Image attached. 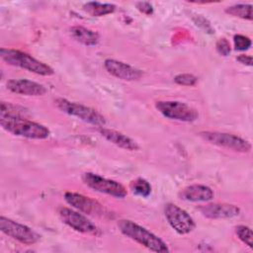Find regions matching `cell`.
<instances>
[{"mask_svg":"<svg viewBox=\"0 0 253 253\" xmlns=\"http://www.w3.org/2000/svg\"><path fill=\"white\" fill-rule=\"evenodd\" d=\"M215 47H216V50L219 54L223 55V56H227L229 53H230V44H229V42L222 38V39H219L217 42H216V44H215Z\"/></svg>","mask_w":253,"mask_h":253,"instance_id":"cb8c5ba5","label":"cell"},{"mask_svg":"<svg viewBox=\"0 0 253 253\" xmlns=\"http://www.w3.org/2000/svg\"><path fill=\"white\" fill-rule=\"evenodd\" d=\"M55 107L62 113L75 117L85 123L102 127L106 124V119L98 111L80 103L71 102L64 98H57L54 101Z\"/></svg>","mask_w":253,"mask_h":253,"instance_id":"277c9868","label":"cell"},{"mask_svg":"<svg viewBox=\"0 0 253 253\" xmlns=\"http://www.w3.org/2000/svg\"><path fill=\"white\" fill-rule=\"evenodd\" d=\"M224 12L230 16L240 18L243 20L251 21L253 19L251 4H235L227 7L224 10Z\"/></svg>","mask_w":253,"mask_h":253,"instance_id":"d6986e66","label":"cell"},{"mask_svg":"<svg viewBox=\"0 0 253 253\" xmlns=\"http://www.w3.org/2000/svg\"><path fill=\"white\" fill-rule=\"evenodd\" d=\"M0 125L13 135L31 139H45L50 134V130L45 126L23 117L0 116Z\"/></svg>","mask_w":253,"mask_h":253,"instance_id":"7a4b0ae2","label":"cell"},{"mask_svg":"<svg viewBox=\"0 0 253 253\" xmlns=\"http://www.w3.org/2000/svg\"><path fill=\"white\" fill-rule=\"evenodd\" d=\"M164 215L169 225L179 234H188L196 227L193 217L175 204L168 203L165 205Z\"/></svg>","mask_w":253,"mask_h":253,"instance_id":"30bf717a","label":"cell"},{"mask_svg":"<svg viewBox=\"0 0 253 253\" xmlns=\"http://www.w3.org/2000/svg\"><path fill=\"white\" fill-rule=\"evenodd\" d=\"M130 190L133 194L139 197L146 198L151 194L150 184L143 178H137L130 184Z\"/></svg>","mask_w":253,"mask_h":253,"instance_id":"ffe728a7","label":"cell"},{"mask_svg":"<svg viewBox=\"0 0 253 253\" xmlns=\"http://www.w3.org/2000/svg\"><path fill=\"white\" fill-rule=\"evenodd\" d=\"M234 47L236 50H246L251 46V40L244 35H235L233 37Z\"/></svg>","mask_w":253,"mask_h":253,"instance_id":"603a6c76","label":"cell"},{"mask_svg":"<svg viewBox=\"0 0 253 253\" xmlns=\"http://www.w3.org/2000/svg\"><path fill=\"white\" fill-rule=\"evenodd\" d=\"M0 230L25 245L36 244L41 239V235L31 227L3 215L0 216Z\"/></svg>","mask_w":253,"mask_h":253,"instance_id":"9c48e42d","label":"cell"},{"mask_svg":"<svg viewBox=\"0 0 253 253\" xmlns=\"http://www.w3.org/2000/svg\"><path fill=\"white\" fill-rule=\"evenodd\" d=\"M136 8L145 15H151L153 13V7L148 2H137Z\"/></svg>","mask_w":253,"mask_h":253,"instance_id":"d4e9b609","label":"cell"},{"mask_svg":"<svg viewBox=\"0 0 253 253\" xmlns=\"http://www.w3.org/2000/svg\"><path fill=\"white\" fill-rule=\"evenodd\" d=\"M174 82L182 86H194L198 82V78L190 73H180L174 77Z\"/></svg>","mask_w":253,"mask_h":253,"instance_id":"7402d4cb","label":"cell"},{"mask_svg":"<svg viewBox=\"0 0 253 253\" xmlns=\"http://www.w3.org/2000/svg\"><path fill=\"white\" fill-rule=\"evenodd\" d=\"M99 132L106 140L117 145L120 148L128 151H135L139 149V145L135 140L121 131L102 126L99 128Z\"/></svg>","mask_w":253,"mask_h":253,"instance_id":"9a60e30c","label":"cell"},{"mask_svg":"<svg viewBox=\"0 0 253 253\" xmlns=\"http://www.w3.org/2000/svg\"><path fill=\"white\" fill-rule=\"evenodd\" d=\"M64 200L69 206L85 214L98 216H103L106 214V210L100 203L82 194L66 192L64 194Z\"/></svg>","mask_w":253,"mask_h":253,"instance_id":"8fae6325","label":"cell"},{"mask_svg":"<svg viewBox=\"0 0 253 253\" xmlns=\"http://www.w3.org/2000/svg\"><path fill=\"white\" fill-rule=\"evenodd\" d=\"M104 67L114 77L125 81H136L143 75L141 70L127 63L112 58H108L104 61Z\"/></svg>","mask_w":253,"mask_h":253,"instance_id":"7c38bea8","label":"cell"},{"mask_svg":"<svg viewBox=\"0 0 253 253\" xmlns=\"http://www.w3.org/2000/svg\"><path fill=\"white\" fill-rule=\"evenodd\" d=\"M199 211L204 216L211 219L231 218L240 213V209L237 206L224 203H213L201 206L199 207Z\"/></svg>","mask_w":253,"mask_h":253,"instance_id":"4fadbf2b","label":"cell"},{"mask_svg":"<svg viewBox=\"0 0 253 253\" xmlns=\"http://www.w3.org/2000/svg\"><path fill=\"white\" fill-rule=\"evenodd\" d=\"M6 87L12 93L25 96H43L47 91L42 84L29 79H10Z\"/></svg>","mask_w":253,"mask_h":253,"instance_id":"5bb4252c","label":"cell"},{"mask_svg":"<svg viewBox=\"0 0 253 253\" xmlns=\"http://www.w3.org/2000/svg\"><path fill=\"white\" fill-rule=\"evenodd\" d=\"M0 56L7 64L26 69L38 75L50 76L54 74V70L48 64L18 49L3 47L0 49Z\"/></svg>","mask_w":253,"mask_h":253,"instance_id":"3957f363","label":"cell"},{"mask_svg":"<svg viewBox=\"0 0 253 253\" xmlns=\"http://www.w3.org/2000/svg\"><path fill=\"white\" fill-rule=\"evenodd\" d=\"M235 233L237 237L249 248H253V234L249 226L240 224L235 227Z\"/></svg>","mask_w":253,"mask_h":253,"instance_id":"44dd1931","label":"cell"},{"mask_svg":"<svg viewBox=\"0 0 253 253\" xmlns=\"http://www.w3.org/2000/svg\"><path fill=\"white\" fill-rule=\"evenodd\" d=\"M155 108L169 120L190 123L199 118V113L195 108L179 101H158L155 103Z\"/></svg>","mask_w":253,"mask_h":253,"instance_id":"8992f818","label":"cell"},{"mask_svg":"<svg viewBox=\"0 0 253 253\" xmlns=\"http://www.w3.org/2000/svg\"><path fill=\"white\" fill-rule=\"evenodd\" d=\"M70 35L71 37L78 42L88 45V46H93L96 45L99 42V35L98 33L87 29L82 26H74L71 27L70 30Z\"/></svg>","mask_w":253,"mask_h":253,"instance_id":"e0dca14e","label":"cell"},{"mask_svg":"<svg viewBox=\"0 0 253 253\" xmlns=\"http://www.w3.org/2000/svg\"><path fill=\"white\" fill-rule=\"evenodd\" d=\"M236 60L243 64V65H247V66H251L252 65V57L250 55H246V54H240L236 57Z\"/></svg>","mask_w":253,"mask_h":253,"instance_id":"484cf974","label":"cell"},{"mask_svg":"<svg viewBox=\"0 0 253 253\" xmlns=\"http://www.w3.org/2000/svg\"><path fill=\"white\" fill-rule=\"evenodd\" d=\"M82 181L88 188L115 198L123 199L127 195L126 189L121 183L92 172H85L82 175Z\"/></svg>","mask_w":253,"mask_h":253,"instance_id":"ba28073f","label":"cell"},{"mask_svg":"<svg viewBox=\"0 0 253 253\" xmlns=\"http://www.w3.org/2000/svg\"><path fill=\"white\" fill-rule=\"evenodd\" d=\"M199 135L211 144L230 149L236 152L248 153L251 150V144L248 140L233 133L204 130L199 132Z\"/></svg>","mask_w":253,"mask_h":253,"instance_id":"5b68a950","label":"cell"},{"mask_svg":"<svg viewBox=\"0 0 253 253\" xmlns=\"http://www.w3.org/2000/svg\"><path fill=\"white\" fill-rule=\"evenodd\" d=\"M83 10L92 17H102L114 13L116 5L111 3L87 2L83 5Z\"/></svg>","mask_w":253,"mask_h":253,"instance_id":"ac0fdd59","label":"cell"},{"mask_svg":"<svg viewBox=\"0 0 253 253\" xmlns=\"http://www.w3.org/2000/svg\"><path fill=\"white\" fill-rule=\"evenodd\" d=\"M118 227L124 235L144 246L150 251L158 253L169 252L167 244L160 237L132 220L120 219L118 221Z\"/></svg>","mask_w":253,"mask_h":253,"instance_id":"6da1fadb","label":"cell"},{"mask_svg":"<svg viewBox=\"0 0 253 253\" xmlns=\"http://www.w3.org/2000/svg\"><path fill=\"white\" fill-rule=\"evenodd\" d=\"M179 197L188 202H209L213 198V191L209 186L194 184L181 190Z\"/></svg>","mask_w":253,"mask_h":253,"instance_id":"2e32d148","label":"cell"},{"mask_svg":"<svg viewBox=\"0 0 253 253\" xmlns=\"http://www.w3.org/2000/svg\"><path fill=\"white\" fill-rule=\"evenodd\" d=\"M57 212L61 221L75 231L94 236L101 235L100 228L89 218H87V216L80 213V211L66 207H59Z\"/></svg>","mask_w":253,"mask_h":253,"instance_id":"52a82bcc","label":"cell"}]
</instances>
